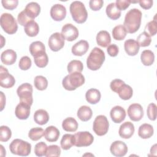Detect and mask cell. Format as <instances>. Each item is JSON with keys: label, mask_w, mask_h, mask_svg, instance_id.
Instances as JSON below:
<instances>
[{"label": "cell", "mask_w": 157, "mask_h": 157, "mask_svg": "<svg viewBox=\"0 0 157 157\" xmlns=\"http://www.w3.org/2000/svg\"><path fill=\"white\" fill-rule=\"evenodd\" d=\"M142 19V12L138 9H131L124 17L123 26L128 33H134L140 28Z\"/></svg>", "instance_id": "cell-1"}, {"label": "cell", "mask_w": 157, "mask_h": 157, "mask_svg": "<svg viewBox=\"0 0 157 157\" xmlns=\"http://www.w3.org/2000/svg\"><path fill=\"white\" fill-rule=\"evenodd\" d=\"M105 53L101 48L94 47L90 52L86 59V65L91 71L98 70L105 61Z\"/></svg>", "instance_id": "cell-2"}, {"label": "cell", "mask_w": 157, "mask_h": 157, "mask_svg": "<svg viewBox=\"0 0 157 157\" xmlns=\"http://www.w3.org/2000/svg\"><path fill=\"white\" fill-rule=\"evenodd\" d=\"M70 12L73 20L77 23H83L86 21L88 12L85 5L81 1H73L69 7Z\"/></svg>", "instance_id": "cell-3"}, {"label": "cell", "mask_w": 157, "mask_h": 157, "mask_svg": "<svg viewBox=\"0 0 157 157\" xmlns=\"http://www.w3.org/2000/svg\"><path fill=\"white\" fill-rule=\"evenodd\" d=\"M85 83V77L81 72H72L67 75L62 81L64 88L68 91L75 90Z\"/></svg>", "instance_id": "cell-4"}, {"label": "cell", "mask_w": 157, "mask_h": 157, "mask_svg": "<svg viewBox=\"0 0 157 157\" xmlns=\"http://www.w3.org/2000/svg\"><path fill=\"white\" fill-rule=\"evenodd\" d=\"M9 149L13 155L26 156L31 153V145L26 141L20 139H15L10 144Z\"/></svg>", "instance_id": "cell-5"}, {"label": "cell", "mask_w": 157, "mask_h": 157, "mask_svg": "<svg viewBox=\"0 0 157 157\" xmlns=\"http://www.w3.org/2000/svg\"><path fill=\"white\" fill-rule=\"evenodd\" d=\"M0 24L3 30L9 34H13L17 31V22L10 13H2L0 17Z\"/></svg>", "instance_id": "cell-6"}, {"label": "cell", "mask_w": 157, "mask_h": 157, "mask_svg": "<svg viewBox=\"0 0 157 157\" xmlns=\"http://www.w3.org/2000/svg\"><path fill=\"white\" fill-rule=\"evenodd\" d=\"M17 93L20 98V102H25L29 105L33 104V86L31 84L28 83L21 84L18 87Z\"/></svg>", "instance_id": "cell-7"}, {"label": "cell", "mask_w": 157, "mask_h": 157, "mask_svg": "<svg viewBox=\"0 0 157 157\" xmlns=\"http://www.w3.org/2000/svg\"><path fill=\"white\" fill-rule=\"evenodd\" d=\"M109 123L107 117L100 115L97 116L93 122V129L98 136H102L107 134L109 130Z\"/></svg>", "instance_id": "cell-8"}, {"label": "cell", "mask_w": 157, "mask_h": 157, "mask_svg": "<svg viewBox=\"0 0 157 157\" xmlns=\"http://www.w3.org/2000/svg\"><path fill=\"white\" fill-rule=\"evenodd\" d=\"M74 145L82 147H88L92 144L94 140L93 135L88 131H80L74 134Z\"/></svg>", "instance_id": "cell-9"}, {"label": "cell", "mask_w": 157, "mask_h": 157, "mask_svg": "<svg viewBox=\"0 0 157 157\" xmlns=\"http://www.w3.org/2000/svg\"><path fill=\"white\" fill-rule=\"evenodd\" d=\"M15 83L13 76L10 74L7 68L0 66V85L5 88H10L12 87Z\"/></svg>", "instance_id": "cell-10"}, {"label": "cell", "mask_w": 157, "mask_h": 157, "mask_svg": "<svg viewBox=\"0 0 157 157\" xmlns=\"http://www.w3.org/2000/svg\"><path fill=\"white\" fill-rule=\"evenodd\" d=\"M48 44L50 48L53 52H58L64 45V39L59 33H55L49 37Z\"/></svg>", "instance_id": "cell-11"}, {"label": "cell", "mask_w": 157, "mask_h": 157, "mask_svg": "<svg viewBox=\"0 0 157 157\" xmlns=\"http://www.w3.org/2000/svg\"><path fill=\"white\" fill-rule=\"evenodd\" d=\"M64 39L67 41H73L78 36V31L77 28L71 23L65 24L61 29V33Z\"/></svg>", "instance_id": "cell-12"}, {"label": "cell", "mask_w": 157, "mask_h": 157, "mask_svg": "<svg viewBox=\"0 0 157 157\" xmlns=\"http://www.w3.org/2000/svg\"><path fill=\"white\" fill-rule=\"evenodd\" d=\"M128 115L134 121H140L144 116V110L142 105L137 103L131 104L128 109Z\"/></svg>", "instance_id": "cell-13"}, {"label": "cell", "mask_w": 157, "mask_h": 157, "mask_svg": "<svg viewBox=\"0 0 157 157\" xmlns=\"http://www.w3.org/2000/svg\"><path fill=\"white\" fill-rule=\"evenodd\" d=\"M128 150L126 144L121 140H116L113 142L110 147L111 153L118 157H121L126 155L128 152Z\"/></svg>", "instance_id": "cell-14"}, {"label": "cell", "mask_w": 157, "mask_h": 157, "mask_svg": "<svg viewBox=\"0 0 157 157\" xmlns=\"http://www.w3.org/2000/svg\"><path fill=\"white\" fill-rule=\"evenodd\" d=\"M51 17L55 21L63 20L66 15V9L61 4H56L50 9Z\"/></svg>", "instance_id": "cell-15"}, {"label": "cell", "mask_w": 157, "mask_h": 157, "mask_svg": "<svg viewBox=\"0 0 157 157\" xmlns=\"http://www.w3.org/2000/svg\"><path fill=\"white\" fill-rule=\"evenodd\" d=\"M30 107L28 104L20 102L15 110L16 117L20 120H26L30 114Z\"/></svg>", "instance_id": "cell-16"}, {"label": "cell", "mask_w": 157, "mask_h": 157, "mask_svg": "<svg viewBox=\"0 0 157 157\" xmlns=\"http://www.w3.org/2000/svg\"><path fill=\"white\" fill-rule=\"evenodd\" d=\"M110 115L112 120L115 123L122 122L126 117L125 110L120 105L113 107L110 112Z\"/></svg>", "instance_id": "cell-17"}, {"label": "cell", "mask_w": 157, "mask_h": 157, "mask_svg": "<svg viewBox=\"0 0 157 157\" xmlns=\"http://www.w3.org/2000/svg\"><path fill=\"white\" fill-rule=\"evenodd\" d=\"M135 129L132 123L126 121L120 126L118 134L121 138L129 139L133 135Z\"/></svg>", "instance_id": "cell-18"}, {"label": "cell", "mask_w": 157, "mask_h": 157, "mask_svg": "<svg viewBox=\"0 0 157 157\" xmlns=\"http://www.w3.org/2000/svg\"><path fill=\"white\" fill-rule=\"evenodd\" d=\"M89 48V44L86 40H81L76 42L72 47V53L75 56H82Z\"/></svg>", "instance_id": "cell-19"}, {"label": "cell", "mask_w": 157, "mask_h": 157, "mask_svg": "<svg viewBox=\"0 0 157 157\" xmlns=\"http://www.w3.org/2000/svg\"><path fill=\"white\" fill-rule=\"evenodd\" d=\"M124 48L126 53L128 55L135 56L139 53L140 46L136 40L129 39L124 42Z\"/></svg>", "instance_id": "cell-20"}, {"label": "cell", "mask_w": 157, "mask_h": 157, "mask_svg": "<svg viewBox=\"0 0 157 157\" xmlns=\"http://www.w3.org/2000/svg\"><path fill=\"white\" fill-rule=\"evenodd\" d=\"M23 10L28 17L34 20L39 15L40 12V7L37 2H30L26 6Z\"/></svg>", "instance_id": "cell-21"}, {"label": "cell", "mask_w": 157, "mask_h": 157, "mask_svg": "<svg viewBox=\"0 0 157 157\" xmlns=\"http://www.w3.org/2000/svg\"><path fill=\"white\" fill-rule=\"evenodd\" d=\"M17 59L16 52L11 49L4 51L1 55V60L2 63L6 65H12L14 64Z\"/></svg>", "instance_id": "cell-22"}, {"label": "cell", "mask_w": 157, "mask_h": 157, "mask_svg": "<svg viewBox=\"0 0 157 157\" xmlns=\"http://www.w3.org/2000/svg\"><path fill=\"white\" fill-rule=\"evenodd\" d=\"M45 139L50 142H56L59 138V131L57 128L54 126H48L44 131V134Z\"/></svg>", "instance_id": "cell-23"}, {"label": "cell", "mask_w": 157, "mask_h": 157, "mask_svg": "<svg viewBox=\"0 0 157 157\" xmlns=\"http://www.w3.org/2000/svg\"><path fill=\"white\" fill-rule=\"evenodd\" d=\"M96 42L102 47H107L111 42L110 34L107 31H100L96 36Z\"/></svg>", "instance_id": "cell-24"}, {"label": "cell", "mask_w": 157, "mask_h": 157, "mask_svg": "<svg viewBox=\"0 0 157 157\" xmlns=\"http://www.w3.org/2000/svg\"><path fill=\"white\" fill-rule=\"evenodd\" d=\"M100 91L95 88L89 89L85 94V98L86 101L91 104H95L98 103L101 99Z\"/></svg>", "instance_id": "cell-25"}, {"label": "cell", "mask_w": 157, "mask_h": 157, "mask_svg": "<svg viewBox=\"0 0 157 157\" xmlns=\"http://www.w3.org/2000/svg\"><path fill=\"white\" fill-rule=\"evenodd\" d=\"M34 121L40 125L46 124L49 120V115L48 112L44 109L37 110L34 114Z\"/></svg>", "instance_id": "cell-26"}, {"label": "cell", "mask_w": 157, "mask_h": 157, "mask_svg": "<svg viewBox=\"0 0 157 157\" xmlns=\"http://www.w3.org/2000/svg\"><path fill=\"white\" fill-rule=\"evenodd\" d=\"M154 130L153 126L148 123H144L140 125L138 130V135L142 139H148L153 135Z\"/></svg>", "instance_id": "cell-27"}, {"label": "cell", "mask_w": 157, "mask_h": 157, "mask_svg": "<svg viewBox=\"0 0 157 157\" xmlns=\"http://www.w3.org/2000/svg\"><path fill=\"white\" fill-rule=\"evenodd\" d=\"M119 97L123 100H128L132 96L133 90L132 88L128 85L123 83L117 90Z\"/></svg>", "instance_id": "cell-28"}, {"label": "cell", "mask_w": 157, "mask_h": 157, "mask_svg": "<svg viewBox=\"0 0 157 157\" xmlns=\"http://www.w3.org/2000/svg\"><path fill=\"white\" fill-rule=\"evenodd\" d=\"M93 115L91 109L87 105L81 106L77 111V117L82 121H87Z\"/></svg>", "instance_id": "cell-29"}, {"label": "cell", "mask_w": 157, "mask_h": 157, "mask_svg": "<svg viewBox=\"0 0 157 157\" xmlns=\"http://www.w3.org/2000/svg\"><path fill=\"white\" fill-rule=\"evenodd\" d=\"M63 129L67 132H75L78 128V123L72 117H67L63 121Z\"/></svg>", "instance_id": "cell-30"}, {"label": "cell", "mask_w": 157, "mask_h": 157, "mask_svg": "<svg viewBox=\"0 0 157 157\" xmlns=\"http://www.w3.org/2000/svg\"><path fill=\"white\" fill-rule=\"evenodd\" d=\"M105 12L108 17L112 20H117L121 16V10L117 8L115 2L108 4L106 7Z\"/></svg>", "instance_id": "cell-31"}, {"label": "cell", "mask_w": 157, "mask_h": 157, "mask_svg": "<svg viewBox=\"0 0 157 157\" xmlns=\"http://www.w3.org/2000/svg\"><path fill=\"white\" fill-rule=\"evenodd\" d=\"M25 33L29 37H34L37 36L39 31V26L37 22L34 20L29 21L24 28Z\"/></svg>", "instance_id": "cell-32"}, {"label": "cell", "mask_w": 157, "mask_h": 157, "mask_svg": "<svg viewBox=\"0 0 157 157\" xmlns=\"http://www.w3.org/2000/svg\"><path fill=\"white\" fill-rule=\"evenodd\" d=\"M140 59L144 65L147 66H151L155 61L154 53L150 50H145L141 53Z\"/></svg>", "instance_id": "cell-33"}, {"label": "cell", "mask_w": 157, "mask_h": 157, "mask_svg": "<svg viewBox=\"0 0 157 157\" xmlns=\"http://www.w3.org/2000/svg\"><path fill=\"white\" fill-rule=\"evenodd\" d=\"M29 52L34 57L37 54L45 52V47L40 41H35L32 42L29 45Z\"/></svg>", "instance_id": "cell-34"}, {"label": "cell", "mask_w": 157, "mask_h": 157, "mask_svg": "<svg viewBox=\"0 0 157 157\" xmlns=\"http://www.w3.org/2000/svg\"><path fill=\"white\" fill-rule=\"evenodd\" d=\"M112 36L114 39L117 40H123L127 34V32L122 25H119L113 28L112 29Z\"/></svg>", "instance_id": "cell-35"}, {"label": "cell", "mask_w": 157, "mask_h": 157, "mask_svg": "<svg viewBox=\"0 0 157 157\" xmlns=\"http://www.w3.org/2000/svg\"><path fill=\"white\" fill-rule=\"evenodd\" d=\"M67 69L68 72L70 74L72 72H82L83 69V65L82 61L74 59L69 63Z\"/></svg>", "instance_id": "cell-36"}, {"label": "cell", "mask_w": 157, "mask_h": 157, "mask_svg": "<svg viewBox=\"0 0 157 157\" xmlns=\"http://www.w3.org/2000/svg\"><path fill=\"white\" fill-rule=\"evenodd\" d=\"M34 61L37 67L42 68L47 65L48 63V58L46 52H44L34 56Z\"/></svg>", "instance_id": "cell-37"}, {"label": "cell", "mask_w": 157, "mask_h": 157, "mask_svg": "<svg viewBox=\"0 0 157 157\" xmlns=\"http://www.w3.org/2000/svg\"><path fill=\"white\" fill-rule=\"evenodd\" d=\"M74 135L66 134L63 136L60 144L61 148L64 150H67L70 149L72 146L74 145V140H73Z\"/></svg>", "instance_id": "cell-38"}, {"label": "cell", "mask_w": 157, "mask_h": 157, "mask_svg": "<svg viewBox=\"0 0 157 157\" xmlns=\"http://www.w3.org/2000/svg\"><path fill=\"white\" fill-rule=\"evenodd\" d=\"M34 83L35 87L38 90H44L48 86L47 79L42 75H37L34 80Z\"/></svg>", "instance_id": "cell-39"}, {"label": "cell", "mask_w": 157, "mask_h": 157, "mask_svg": "<svg viewBox=\"0 0 157 157\" xmlns=\"http://www.w3.org/2000/svg\"><path fill=\"white\" fill-rule=\"evenodd\" d=\"M44 131L42 128L36 127L31 128L29 132H28V136L33 141H37L42 138V137L44 136Z\"/></svg>", "instance_id": "cell-40"}, {"label": "cell", "mask_w": 157, "mask_h": 157, "mask_svg": "<svg viewBox=\"0 0 157 157\" xmlns=\"http://www.w3.org/2000/svg\"><path fill=\"white\" fill-rule=\"evenodd\" d=\"M151 41V36H150L145 31L140 33L137 37V42L140 47H145L150 45Z\"/></svg>", "instance_id": "cell-41"}, {"label": "cell", "mask_w": 157, "mask_h": 157, "mask_svg": "<svg viewBox=\"0 0 157 157\" xmlns=\"http://www.w3.org/2000/svg\"><path fill=\"white\" fill-rule=\"evenodd\" d=\"M12 136V131L7 126H1L0 127V140L1 142L8 141Z\"/></svg>", "instance_id": "cell-42"}, {"label": "cell", "mask_w": 157, "mask_h": 157, "mask_svg": "<svg viewBox=\"0 0 157 157\" xmlns=\"http://www.w3.org/2000/svg\"><path fill=\"white\" fill-rule=\"evenodd\" d=\"M145 32L150 36H155L157 32V22L155 19L147 23L145 27Z\"/></svg>", "instance_id": "cell-43"}, {"label": "cell", "mask_w": 157, "mask_h": 157, "mask_svg": "<svg viewBox=\"0 0 157 157\" xmlns=\"http://www.w3.org/2000/svg\"><path fill=\"white\" fill-rule=\"evenodd\" d=\"M61 155V148L56 145H51L47 147L45 156H59Z\"/></svg>", "instance_id": "cell-44"}, {"label": "cell", "mask_w": 157, "mask_h": 157, "mask_svg": "<svg viewBox=\"0 0 157 157\" xmlns=\"http://www.w3.org/2000/svg\"><path fill=\"white\" fill-rule=\"evenodd\" d=\"M47 145L44 142H40L36 144L34 147V153L37 156H42L45 155Z\"/></svg>", "instance_id": "cell-45"}, {"label": "cell", "mask_w": 157, "mask_h": 157, "mask_svg": "<svg viewBox=\"0 0 157 157\" xmlns=\"http://www.w3.org/2000/svg\"><path fill=\"white\" fill-rule=\"evenodd\" d=\"M31 64L32 63L31 59L28 56H24L20 59L18 66L20 69L23 71H26L31 67Z\"/></svg>", "instance_id": "cell-46"}, {"label": "cell", "mask_w": 157, "mask_h": 157, "mask_svg": "<svg viewBox=\"0 0 157 157\" xmlns=\"http://www.w3.org/2000/svg\"><path fill=\"white\" fill-rule=\"evenodd\" d=\"M156 109L157 106L154 103H150L147 107V114L148 118L152 121H155L156 118Z\"/></svg>", "instance_id": "cell-47"}, {"label": "cell", "mask_w": 157, "mask_h": 157, "mask_svg": "<svg viewBox=\"0 0 157 157\" xmlns=\"http://www.w3.org/2000/svg\"><path fill=\"white\" fill-rule=\"evenodd\" d=\"M17 20L20 25L25 26L26 25H27L29 21L33 20L31 19L29 17H28L27 14L25 12V11L23 10L18 13L17 17Z\"/></svg>", "instance_id": "cell-48"}, {"label": "cell", "mask_w": 157, "mask_h": 157, "mask_svg": "<svg viewBox=\"0 0 157 157\" xmlns=\"http://www.w3.org/2000/svg\"><path fill=\"white\" fill-rule=\"evenodd\" d=\"M1 3L4 8L9 10L15 9L18 4V0H2Z\"/></svg>", "instance_id": "cell-49"}, {"label": "cell", "mask_w": 157, "mask_h": 157, "mask_svg": "<svg viewBox=\"0 0 157 157\" xmlns=\"http://www.w3.org/2000/svg\"><path fill=\"white\" fill-rule=\"evenodd\" d=\"M104 4L102 0H91L89 2V6L91 9L94 11L99 10L101 9Z\"/></svg>", "instance_id": "cell-50"}, {"label": "cell", "mask_w": 157, "mask_h": 157, "mask_svg": "<svg viewBox=\"0 0 157 157\" xmlns=\"http://www.w3.org/2000/svg\"><path fill=\"white\" fill-rule=\"evenodd\" d=\"M124 83V82L122 80H120V79H118V78H117V79H114L110 83V89L117 93L118 89Z\"/></svg>", "instance_id": "cell-51"}, {"label": "cell", "mask_w": 157, "mask_h": 157, "mask_svg": "<svg viewBox=\"0 0 157 157\" xmlns=\"http://www.w3.org/2000/svg\"><path fill=\"white\" fill-rule=\"evenodd\" d=\"M131 1L129 0H117L115 4L117 8L120 10H124L130 5Z\"/></svg>", "instance_id": "cell-52"}, {"label": "cell", "mask_w": 157, "mask_h": 157, "mask_svg": "<svg viewBox=\"0 0 157 157\" xmlns=\"http://www.w3.org/2000/svg\"><path fill=\"white\" fill-rule=\"evenodd\" d=\"M107 51L108 54L110 56L114 57V56H116L118 55V53L119 52V49H118V47L117 45L113 44H110L107 47Z\"/></svg>", "instance_id": "cell-53"}, {"label": "cell", "mask_w": 157, "mask_h": 157, "mask_svg": "<svg viewBox=\"0 0 157 157\" xmlns=\"http://www.w3.org/2000/svg\"><path fill=\"white\" fill-rule=\"evenodd\" d=\"M138 2L142 8L144 9H149L152 7L153 1L152 0H140Z\"/></svg>", "instance_id": "cell-54"}, {"label": "cell", "mask_w": 157, "mask_h": 157, "mask_svg": "<svg viewBox=\"0 0 157 157\" xmlns=\"http://www.w3.org/2000/svg\"><path fill=\"white\" fill-rule=\"evenodd\" d=\"M1 110L2 111L4 109V107L6 104V96H4V93L1 91Z\"/></svg>", "instance_id": "cell-55"}]
</instances>
